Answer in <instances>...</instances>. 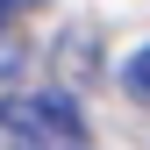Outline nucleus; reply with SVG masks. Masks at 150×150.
<instances>
[{"mask_svg": "<svg viewBox=\"0 0 150 150\" xmlns=\"http://www.w3.org/2000/svg\"><path fill=\"white\" fill-rule=\"evenodd\" d=\"M86 86H100V36L71 29L57 36V93H86Z\"/></svg>", "mask_w": 150, "mask_h": 150, "instance_id": "f03ea898", "label": "nucleus"}, {"mask_svg": "<svg viewBox=\"0 0 150 150\" xmlns=\"http://www.w3.org/2000/svg\"><path fill=\"white\" fill-rule=\"evenodd\" d=\"M122 86H129V100H143V107H150V43L122 64Z\"/></svg>", "mask_w": 150, "mask_h": 150, "instance_id": "20e7f679", "label": "nucleus"}, {"mask_svg": "<svg viewBox=\"0 0 150 150\" xmlns=\"http://www.w3.org/2000/svg\"><path fill=\"white\" fill-rule=\"evenodd\" d=\"M36 7V0H0V14H7V22H14V14H29Z\"/></svg>", "mask_w": 150, "mask_h": 150, "instance_id": "39448f33", "label": "nucleus"}, {"mask_svg": "<svg viewBox=\"0 0 150 150\" xmlns=\"http://www.w3.org/2000/svg\"><path fill=\"white\" fill-rule=\"evenodd\" d=\"M0 136H7V150H86V122L71 107V93L43 86V93L0 100Z\"/></svg>", "mask_w": 150, "mask_h": 150, "instance_id": "f257e3e1", "label": "nucleus"}, {"mask_svg": "<svg viewBox=\"0 0 150 150\" xmlns=\"http://www.w3.org/2000/svg\"><path fill=\"white\" fill-rule=\"evenodd\" d=\"M22 64H29V36L0 14V79H22Z\"/></svg>", "mask_w": 150, "mask_h": 150, "instance_id": "7ed1b4c3", "label": "nucleus"}]
</instances>
